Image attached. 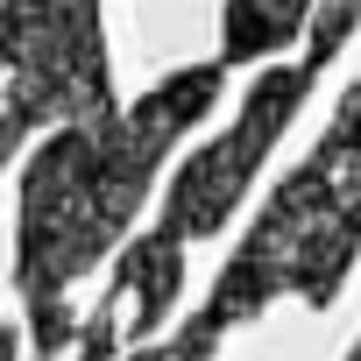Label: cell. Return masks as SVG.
I'll use <instances>...</instances> for the list:
<instances>
[{
	"label": "cell",
	"mask_w": 361,
	"mask_h": 361,
	"mask_svg": "<svg viewBox=\"0 0 361 361\" xmlns=\"http://www.w3.org/2000/svg\"><path fill=\"white\" fill-rule=\"evenodd\" d=\"M220 85H227L220 57L185 64L163 85H149L135 106H121L106 121L50 128L36 142V156L22 163V185H15V206H22L15 213V283H22V305H29L36 354H57L71 340L64 290L128 234L163 156L213 114Z\"/></svg>",
	"instance_id": "1"
},
{
	"label": "cell",
	"mask_w": 361,
	"mask_h": 361,
	"mask_svg": "<svg viewBox=\"0 0 361 361\" xmlns=\"http://www.w3.org/2000/svg\"><path fill=\"white\" fill-rule=\"evenodd\" d=\"M354 248H361V85L340 99L319 149L269 192L262 220L220 269L213 298L192 312V326L163 347V361H206L234 326L262 319L276 298H305L312 312H326L354 269Z\"/></svg>",
	"instance_id": "2"
},
{
	"label": "cell",
	"mask_w": 361,
	"mask_h": 361,
	"mask_svg": "<svg viewBox=\"0 0 361 361\" xmlns=\"http://www.w3.org/2000/svg\"><path fill=\"white\" fill-rule=\"evenodd\" d=\"M354 22H361V0H326V8L312 15L305 57H290V64L262 71V78L248 85V99H241L234 128H227V135H213L185 170L170 177L163 220H156V227L121 255V276H114L106 305L92 312V340H85V354H78V361H92V354H99V340H106V326H114L121 298H135V333H156V326L170 319L177 283H185V248H192V241H206V234H220V227L234 220V206L248 199L255 170H262V156L276 149V135L290 128V114L312 99L319 71L347 50Z\"/></svg>",
	"instance_id": "3"
},
{
	"label": "cell",
	"mask_w": 361,
	"mask_h": 361,
	"mask_svg": "<svg viewBox=\"0 0 361 361\" xmlns=\"http://www.w3.org/2000/svg\"><path fill=\"white\" fill-rule=\"evenodd\" d=\"M0 71L8 114H22L29 128L121 114L99 0H0Z\"/></svg>",
	"instance_id": "4"
},
{
	"label": "cell",
	"mask_w": 361,
	"mask_h": 361,
	"mask_svg": "<svg viewBox=\"0 0 361 361\" xmlns=\"http://www.w3.org/2000/svg\"><path fill=\"white\" fill-rule=\"evenodd\" d=\"M312 0H227L220 15V64H248V57H276L283 43L305 36Z\"/></svg>",
	"instance_id": "5"
},
{
	"label": "cell",
	"mask_w": 361,
	"mask_h": 361,
	"mask_svg": "<svg viewBox=\"0 0 361 361\" xmlns=\"http://www.w3.org/2000/svg\"><path fill=\"white\" fill-rule=\"evenodd\" d=\"M347 361H361V347H354V354H347Z\"/></svg>",
	"instance_id": "6"
}]
</instances>
